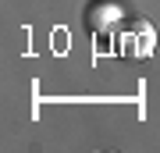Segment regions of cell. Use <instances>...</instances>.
<instances>
[{
    "mask_svg": "<svg viewBox=\"0 0 160 153\" xmlns=\"http://www.w3.org/2000/svg\"><path fill=\"white\" fill-rule=\"evenodd\" d=\"M118 14H121V11H118L114 4L100 0V4H92L89 11H86V25H89V28H103V22H114Z\"/></svg>",
    "mask_w": 160,
    "mask_h": 153,
    "instance_id": "cell-1",
    "label": "cell"
}]
</instances>
